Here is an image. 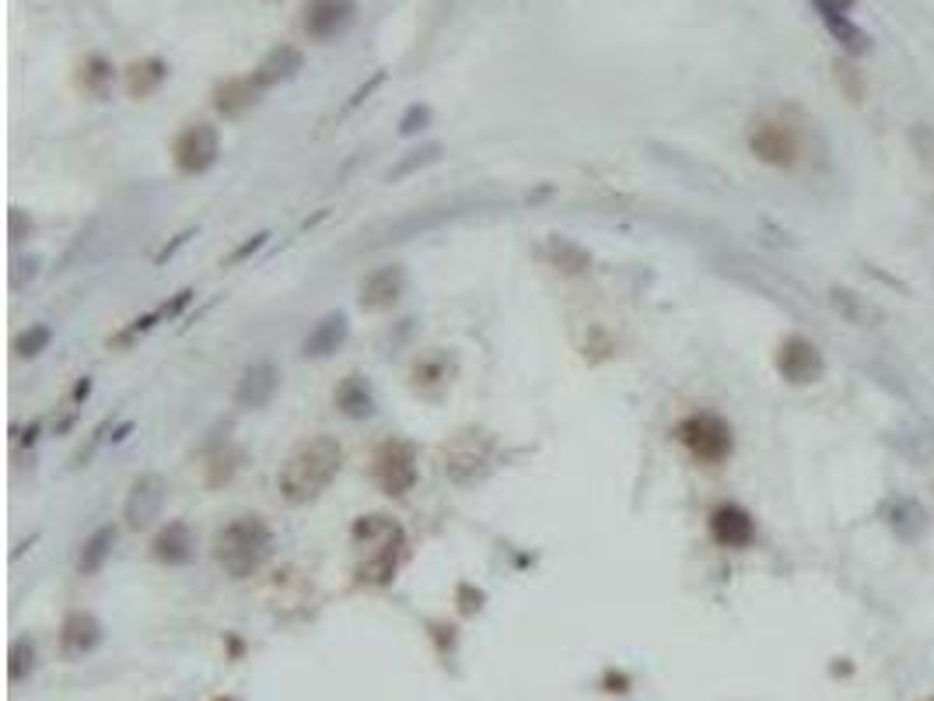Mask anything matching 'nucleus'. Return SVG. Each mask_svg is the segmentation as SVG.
<instances>
[{
  "instance_id": "7c9ffc66",
  "label": "nucleus",
  "mask_w": 934,
  "mask_h": 701,
  "mask_svg": "<svg viewBox=\"0 0 934 701\" xmlns=\"http://www.w3.org/2000/svg\"><path fill=\"white\" fill-rule=\"evenodd\" d=\"M382 82H386V74H382V71H378V74L371 77V82H368V85H364V88H357V91H354V99H351V102H346V105H343V113H351V109H357V105H361L364 99H368V96H371V91H375V88H382Z\"/></svg>"
},
{
  "instance_id": "c85d7f7f",
  "label": "nucleus",
  "mask_w": 934,
  "mask_h": 701,
  "mask_svg": "<svg viewBox=\"0 0 934 701\" xmlns=\"http://www.w3.org/2000/svg\"><path fill=\"white\" fill-rule=\"evenodd\" d=\"M438 154H441V148H438V145H427V148H420V151H409V159H403L395 168H389V179H403V176L414 173V168L431 165V162L438 159Z\"/></svg>"
},
{
  "instance_id": "ddd939ff",
  "label": "nucleus",
  "mask_w": 934,
  "mask_h": 701,
  "mask_svg": "<svg viewBox=\"0 0 934 701\" xmlns=\"http://www.w3.org/2000/svg\"><path fill=\"white\" fill-rule=\"evenodd\" d=\"M710 537H715L721 548L742 551L756 540V523L742 505L728 502V505H718L715 512H710Z\"/></svg>"
},
{
  "instance_id": "2eb2a0df",
  "label": "nucleus",
  "mask_w": 934,
  "mask_h": 701,
  "mask_svg": "<svg viewBox=\"0 0 934 701\" xmlns=\"http://www.w3.org/2000/svg\"><path fill=\"white\" fill-rule=\"evenodd\" d=\"M302 67H305L302 50H298V46H291V42H280L277 50L266 53L263 64L252 71V82H256L260 88H274V85H280V82H291V77L302 71Z\"/></svg>"
},
{
  "instance_id": "5701e85b",
  "label": "nucleus",
  "mask_w": 934,
  "mask_h": 701,
  "mask_svg": "<svg viewBox=\"0 0 934 701\" xmlns=\"http://www.w3.org/2000/svg\"><path fill=\"white\" fill-rule=\"evenodd\" d=\"M546 260L557 271H564V274H584L592 267V253H584V249L578 242H571V239H550L546 242Z\"/></svg>"
},
{
  "instance_id": "9d476101",
  "label": "nucleus",
  "mask_w": 934,
  "mask_h": 701,
  "mask_svg": "<svg viewBox=\"0 0 934 701\" xmlns=\"http://www.w3.org/2000/svg\"><path fill=\"white\" fill-rule=\"evenodd\" d=\"M822 351L812 345L809 337H787L781 351H778V372L781 379L791 386H812L822 376Z\"/></svg>"
},
{
  "instance_id": "423d86ee",
  "label": "nucleus",
  "mask_w": 934,
  "mask_h": 701,
  "mask_svg": "<svg viewBox=\"0 0 934 701\" xmlns=\"http://www.w3.org/2000/svg\"><path fill=\"white\" fill-rule=\"evenodd\" d=\"M749 148L759 162H767L773 168H795L798 159H802V137L798 130L791 127V123L784 120H773V116H763L753 123L749 130Z\"/></svg>"
},
{
  "instance_id": "72a5a7b5",
  "label": "nucleus",
  "mask_w": 934,
  "mask_h": 701,
  "mask_svg": "<svg viewBox=\"0 0 934 701\" xmlns=\"http://www.w3.org/2000/svg\"><path fill=\"white\" fill-rule=\"evenodd\" d=\"M927 701H934V698H927Z\"/></svg>"
},
{
  "instance_id": "a211bd4d",
  "label": "nucleus",
  "mask_w": 934,
  "mask_h": 701,
  "mask_svg": "<svg viewBox=\"0 0 934 701\" xmlns=\"http://www.w3.org/2000/svg\"><path fill=\"white\" fill-rule=\"evenodd\" d=\"M346 334H351V323H346L343 313H329L315 323V330L305 337V358H326L332 351L343 348Z\"/></svg>"
},
{
  "instance_id": "6ab92c4d",
  "label": "nucleus",
  "mask_w": 934,
  "mask_h": 701,
  "mask_svg": "<svg viewBox=\"0 0 934 701\" xmlns=\"http://www.w3.org/2000/svg\"><path fill=\"white\" fill-rule=\"evenodd\" d=\"M260 91L263 88L252 82V74L249 77H228V82L214 91V105H217V113H225V116H242L245 109L256 105Z\"/></svg>"
},
{
  "instance_id": "393cba45",
  "label": "nucleus",
  "mask_w": 934,
  "mask_h": 701,
  "mask_svg": "<svg viewBox=\"0 0 934 701\" xmlns=\"http://www.w3.org/2000/svg\"><path fill=\"white\" fill-rule=\"evenodd\" d=\"M113 543H116V529H113V526L94 529V534L85 540L81 558H77V568H81V575H94V572H99V568L105 565V558L113 554Z\"/></svg>"
},
{
  "instance_id": "39448f33",
  "label": "nucleus",
  "mask_w": 934,
  "mask_h": 701,
  "mask_svg": "<svg viewBox=\"0 0 934 701\" xmlns=\"http://www.w3.org/2000/svg\"><path fill=\"white\" fill-rule=\"evenodd\" d=\"M676 439L683 442L690 449V456L700 460V463H724L728 456H732V446H735L728 421L718 414H707V411L679 421Z\"/></svg>"
},
{
  "instance_id": "c756f323",
  "label": "nucleus",
  "mask_w": 934,
  "mask_h": 701,
  "mask_svg": "<svg viewBox=\"0 0 934 701\" xmlns=\"http://www.w3.org/2000/svg\"><path fill=\"white\" fill-rule=\"evenodd\" d=\"M427 123H431V109H427V105H409L403 113V120H400V134L414 137V134H420L427 127Z\"/></svg>"
},
{
  "instance_id": "b1692460",
  "label": "nucleus",
  "mask_w": 934,
  "mask_h": 701,
  "mask_svg": "<svg viewBox=\"0 0 934 701\" xmlns=\"http://www.w3.org/2000/svg\"><path fill=\"white\" fill-rule=\"evenodd\" d=\"M822 22H826V28L833 33V39L844 46L847 53H854V57H861V53H868V46H872V36L864 33V28H858L854 25L847 14H819Z\"/></svg>"
},
{
  "instance_id": "7ed1b4c3",
  "label": "nucleus",
  "mask_w": 934,
  "mask_h": 701,
  "mask_svg": "<svg viewBox=\"0 0 934 701\" xmlns=\"http://www.w3.org/2000/svg\"><path fill=\"white\" fill-rule=\"evenodd\" d=\"M354 540L361 548H371V558L357 568L364 583H389L400 565V551H403V529L400 523H392L389 516H364L354 526Z\"/></svg>"
},
{
  "instance_id": "f03ea898",
  "label": "nucleus",
  "mask_w": 934,
  "mask_h": 701,
  "mask_svg": "<svg viewBox=\"0 0 934 701\" xmlns=\"http://www.w3.org/2000/svg\"><path fill=\"white\" fill-rule=\"evenodd\" d=\"M274 551V534L260 516H242L228 523L214 540V558L231 579H249L252 572L266 565Z\"/></svg>"
},
{
  "instance_id": "412c9836",
  "label": "nucleus",
  "mask_w": 934,
  "mask_h": 701,
  "mask_svg": "<svg viewBox=\"0 0 934 701\" xmlns=\"http://www.w3.org/2000/svg\"><path fill=\"white\" fill-rule=\"evenodd\" d=\"M168 77V64L157 57H148V60H137V64L126 67V88H130L134 99H148L151 91L162 88V82Z\"/></svg>"
},
{
  "instance_id": "aec40b11",
  "label": "nucleus",
  "mask_w": 934,
  "mask_h": 701,
  "mask_svg": "<svg viewBox=\"0 0 934 701\" xmlns=\"http://www.w3.org/2000/svg\"><path fill=\"white\" fill-rule=\"evenodd\" d=\"M452 386V365L445 354H427L414 365V389L424 397H441Z\"/></svg>"
},
{
  "instance_id": "cd10ccee",
  "label": "nucleus",
  "mask_w": 934,
  "mask_h": 701,
  "mask_svg": "<svg viewBox=\"0 0 934 701\" xmlns=\"http://www.w3.org/2000/svg\"><path fill=\"white\" fill-rule=\"evenodd\" d=\"M50 340H53V330L50 326H28V330L18 337V345H14V351H18L22 358H36V354H42L46 348H50Z\"/></svg>"
},
{
  "instance_id": "a878e982",
  "label": "nucleus",
  "mask_w": 934,
  "mask_h": 701,
  "mask_svg": "<svg viewBox=\"0 0 934 701\" xmlns=\"http://www.w3.org/2000/svg\"><path fill=\"white\" fill-rule=\"evenodd\" d=\"M81 85L91 96H105L109 85H113V64L105 57H88L81 67Z\"/></svg>"
},
{
  "instance_id": "9b49d317",
  "label": "nucleus",
  "mask_w": 934,
  "mask_h": 701,
  "mask_svg": "<svg viewBox=\"0 0 934 701\" xmlns=\"http://www.w3.org/2000/svg\"><path fill=\"white\" fill-rule=\"evenodd\" d=\"M403 291H406V271L400 263H389V267H378L375 274L361 280L357 302L364 313H386V309H392L403 299Z\"/></svg>"
},
{
  "instance_id": "20e7f679",
  "label": "nucleus",
  "mask_w": 934,
  "mask_h": 701,
  "mask_svg": "<svg viewBox=\"0 0 934 701\" xmlns=\"http://www.w3.org/2000/svg\"><path fill=\"white\" fill-rule=\"evenodd\" d=\"M441 460H445V474L449 480H455V485H472V480H480L490 463H494V439H490L487 431H458L452 442H445V449H441Z\"/></svg>"
},
{
  "instance_id": "f8f14e48",
  "label": "nucleus",
  "mask_w": 934,
  "mask_h": 701,
  "mask_svg": "<svg viewBox=\"0 0 934 701\" xmlns=\"http://www.w3.org/2000/svg\"><path fill=\"white\" fill-rule=\"evenodd\" d=\"M357 0H308L305 4V33L312 39H337L354 22Z\"/></svg>"
},
{
  "instance_id": "f3484780",
  "label": "nucleus",
  "mask_w": 934,
  "mask_h": 701,
  "mask_svg": "<svg viewBox=\"0 0 934 701\" xmlns=\"http://www.w3.org/2000/svg\"><path fill=\"white\" fill-rule=\"evenodd\" d=\"M332 403H337L340 414L351 417V421H364V417L375 414L371 386H368V379H364V376H357V372H351V376H346V379L337 386V393H332Z\"/></svg>"
},
{
  "instance_id": "4be33fe9",
  "label": "nucleus",
  "mask_w": 934,
  "mask_h": 701,
  "mask_svg": "<svg viewBox=\"0 0 934 701\" xmlns=\"http://www.w3.org/2000/svg\"><path fill=\"white\" fill-rule=\"evenodd\" d=\"M99 638H102V628L91 614H74L67 617V625H63V649H67L71 656H81V652L94 649Z\"/></svg>"
},
{
  "instance_id": "4468645a",
  "label": "nucleus",
  "mask_w": 934,
  "mask_h": 701,
  "mask_svg": "<svg viewBox=\"0 0 934 701\" xmlns=\"http://www.w3.org/2000/svg\"><path fill=\"white\" fill-rule=\"evenodd\" d=\"M277 386H280V372L270 362H256L242 372L239 386H235V403L245 411H260L274 400Z\"/></svg>"
},
{
  "instance_id": "f257e3e1",
  "label": "nucleus",
  "mask_w": 934,
  "mask_h": 701,
  "mask_svg": "<svg viewBox=\"0 0 934 701\" xmlns=\"http://www.w3.org/2000/svg\"><path fill=\"white\" fill-rule=\"evenodd\" d=\"M340 466H343L340 442L329 439V435H315V439L302 442L288 460H283L277 474V488L291 505H308L337 480Z\"/></svg>"
},
{
  "instance_id": "2f4dec72",
  "label": "nucleus",
  "mask_w": 934,
  "mask_h": 701,
  "mask_svg": "<svg viewBox=\"0 0 934 701\" xmlns=\"http://www.w3.org/2000/svg\"><path fill=\"white\" fill-rule=\"evenodd\" d=\"M266 239H270V236H266V231H260V236H252L249 242H242L239 249H235V253H231V260H228V263H242L245 256H252V253H256V249H260V246H263Z\"/></svg>"
},
{
  "instance_id": "6e6552de",
  "label": "nucleus",
  "mask_w": 934,
  "mask_h": 701,
  "mask_svg": "<svg viewBox=\"0 0 934 701\" xmlns=\"http://www.w3.org/2000/svg\"><path fill=\"white\" fill-rule=\"evenodd\" d=\"M220 154V137L211 123H189V127L176 137L172 145V162L182 176H200L217 162Z\"/></svg>"
},
{
  "instance_id": "0eeeda50",
  "label": "nucleus",
  "mask_w": 934,
  "mask_h": 701,
  "mask_svg": "<svg viewBox=\"0 0 934 701\" xmlns=\"http://www.w3.org/2000/svg\"><path fill=\"white\" fill-rule=\"evenodd\" d=\"M371 477L375 485L382 488L386 495H406L409 488L417 485V453L414 446L403 442V439H389L378 446V453L371 460Z\"/></svg>"
},
{
  "instance_id": "1a4fd4ad",
  "label": "nucleus",
  "mask_w": 934,
  "mask_h": 701,
  "mask_svg": "<svg viewBox=\"0 0 934 701\" xmlns=\"http://www.w3.org/2000/svg\"><path fill=\"white\" fill-rule=\"evenodd\" d=\"M165 495H168V485H165L162 474H140L130 485V495H126V505H123L126 526L130 529L154 526V520L162 516Z\"/></svg>"
},
{
  "instance_id": "473e14b6",
  "label": "nucleus",
  "mask_w": 934,
  "mask_h": 701,
  "mask_svg": "<svg viewBox=\"0 0 934 701\" xmlns=\"http://www.w3.org/2000/svg\"><path fill=\"white\" fill-rule=\"evenodd\" d=\"M812 4H816L819 14H826V11L830 14H847L854 8V0H812Z\"/></svg>"
},
{
  "instance_id": "dca6fc26",
  "label": "nucleus",
  "mask_w": 934,
  "mask_h": 701,
  "mask_svg": "<svg viewBox=\"0 0 934 701\" xmlns=\"http://www.w3.org/2000/svg\"><path fill=\"white\" fill-rule=\"evenodd\" d=\"M193 548H197V537L182 520H172L162 534L154 537V558L162 565H186L193 561Z\"/></svg>"
},
{
  "instance_id": "bb28decb",
  "label": "nucleus",
  "mask_w": 934,
  "mask_h": 701,
  "mask_svg": "<svg viewBox=\"0 0 934 701\" xmlns=\"http://www.w3.org/2000/svg\"><path fill=\"white\" fill-rule=\"evenodd\" d=\"M833 305L841 309V313L850 320V323H861V326H872L879 320V313L868 302H861L854 291H833Z\"/></svg>"
}]
</instances>
